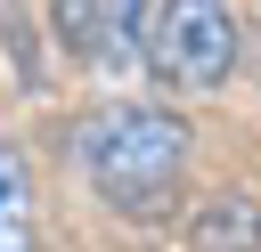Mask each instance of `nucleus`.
Instances as JSON below:
<instances>
[{"mask_svg":"<svg viewBox=\"0 0 261 252\" xmlns=\"http://www.w3.org/2000/svg\"><path fill=\"white\" fill-rule=\"evenodd\" d=\"M73 171L130 219L171 211L188 179V122L163 106H98L73 122Z\"/></svg>","mask_w":261,"mask_h":252,"instance_id":"f257e3e1","label":"nucleus"},{"mask_svg":"<svg viewBox=\"0 0 261 252\" xmlns=\"http://www.w3.org/2000/svg\"><path fill=\"white\" fill-rule=\"evenodd\" d=\"M237 16L228 0H155L147 24V73L163 89H220L237 73Z\"/></svg>","mask_w":261,"mask_h":252,"instance_id":"f03ea898","label":"nucleus"},{"mask_svg":"<svg viewBox=\"0 0 261 252\" xmlns=\"http://www.w3.org/2000/svg\"><path fill=\"white\" fill-rule=\"evenodd\" d=\"M188 252H261V195L220 187L188 211Z\"/></svg>","mask_w":261,"mask_h":252,"instance_id":"7ed1b4c3","label":"nucleus"},{"mask_svg":"<svg viewBox=\"0 0 261 252\" xmlns=\"http://www.w3.org/2000/svg\"><path fill=\"white\" fill-rule=\"evenodd\" d=\"M147 24H155V0H98V57L106 73L122 65H147Z\"/></svg>","mask_w":261,"mask_h":252,"instance_id":"20e7f679","label":"nucleus"},{"mask_svg":"<svg viewBox=\"0 0 261 252\" xmlns=\"http://www.w3.org/2000/svg\"><path fill=\"white\" fill-rule=\"evenodd\" d=\"M0 252H33V179L8 138H0Z\"/></svg>","mask_w":261,"mask_h":252,"instance_id":"39448f33","label":"nucleus"},{"mask_svg":"<svg viewBox=\"0 0 261 252\" xmlns=\"http://www.w3.org/2000/svg\"><path fill=\"white\" fill-rule=\"evenodd\" d=\"M49 24H57V41L90 65L98 57V0H49Z\"/></svg>","mask_w":261,"mask_h":252,"instance_id":"423d86ee","label":"nucleus"}]
</instances>
